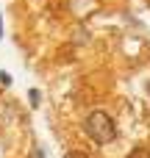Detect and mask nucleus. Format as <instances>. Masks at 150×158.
Returning a JSON list of instances; mask_svg holds the SVG:
<instances>
[{
	"instance_id": "2",
	"label": "nucleus",
	"mask_w": 150,
	"mask_h": 158,
	"mask_svg": "<svg viewBox=\"0 0 150 158\" xmlns=\"http://www.w3.org/2000/svg\"><path fill=\"white\" fill-rule=\"evenodd\" d=\"M128 158H150V153L145 150V147H136V150H134V153H131Z\"/></svg>"
},
{
	"instance_id": "1",
	"label": "nucleus",
	"mask_w": 150,
	"mask_h": 158,
	"mask_svg": "<svg viewBox=\"0 0 150 158\" xmlns=\"http://www.w3.org/2000/svg\"><path fill=\"white\" fill-rule=\"evenodd\" d=\"M86 133H89V139L92 142H97V144H109V142H114L117 139V125H114V119L106 114V111H92L89 117H86Z\"/></svg>"
},
{
	"instance_id": "4",
	"label": "nucleus",
	"mask_w": 150,
	"mask_h": 158,
	"mask_svg": "<svg viewBox=\"0 0 150 158\" xmlns=\"http://www.w3.org/2000/svg\"><path fill=\"white\" fill-rule=\"evenodd\" d=\"M64 158H89V156H86V153H81V150H70Z\"/></svg>"
},
{
	"instance_id": "7",
	"label": "nucleus",
	"mask_w": 150,
	"mask_h": 158,
	"mask_svg": "<svg viewBox=\"0 0 150 158\" xmlns=\"http://www.w3.org/2000/svg\"><path fill=\"white\" fill-rule=\"evenodd\" d=\"M0 39H3V17H0Z\"/></svg>"
},
{
	"instance_id": "5",
	"label": "nucleus",
	"mask_w": 150,
	"mask_h": 158,
	"mask_svg": "<svg viewBox=\"0 0 150 158\" xmlns=\"http://www.w3.org/2000/svg\"><path fill=\"white\" fill-rule=\"evenodd\" d=\"M31 158H45V150H42V147H33V150H31Z\"/></svg>"
},
{
	"instance_id": "6",
	"label": "nucleus",
	"mask_w": 150,
	"mask_h": 158,
	"mask_svg": "<svg viewBox=\"0 0 150 158\" xmlns=\"http://www.w3.org/2000/svg\"><path fill=\"white\" fill-rule=\"evenodd\" d=\"M0 83L8 86V83H11V75H8V72H0Z\"/></svg>"
},
{
	"instance_id": "3",
	"label": "nucleus",
	"mask_w": 150,
	"mask_h": 158,
	"mask_svg": "<svg viewBox=\"0 0 150 158\" xmlns=\"http://www.w3.org/2000/svg\"><path fill=\"white\" fill-rule=\"evenodd\" d=\"M28 100H31V106L36 108V106H39V92H36V89H31V92H28Z\"/></svg>"
}]
</instances>
